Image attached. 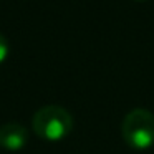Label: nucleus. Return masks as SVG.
<instances>
[{"label":"nucleus","instance_id":"4","mask_svg":"<svg viewBox=\"0 0 154 154\" xmlns=\"http://www.w3.org/2000/svg\"><path fill=\"white\" fill-rule=\"evenodd\" d=\"M8 57V42L4 35L0 33V65L4 63Z\"/></svg>","mask_w":154,"mask_h":154},{"label":"nucleus","instance_id":"1","mask_svg":"<svg viewBox=\"0 0 154 154\" xmlns=\"http://www.w3.org/2000/svg\"><path fill=\"white\" fill-rule=\"evenodd\" d=\"M121 136L131 149H149L154 144V114L144 108L131 109L123 119Z\"/></svg>","mask_w":154,"mask_h":154},{"label":"nucleus","instance_id":"2","mask_svg":"<svg viewBox=\"0 0 154 154\" xmlns=\"http://www.w3.org/2000/svg\"><path fill=\"white\" fill-rule=\"evenodd\" d=\"M33 131L37 136L47 141H60L73 129V118L61 106H43L33 116Z\"/></svg>","mask_w":154,"mask_h":154},{"label":"nucleus","instance_id":"3","mask_svg":"<svg viewBox=\"0 0 154 154\" xmlns=\"http://www.w3.org/2000/svg\"><path fill=\"white\" fill-rule=\"evenodd\" d=\"M28 141V131L20 123H5L0 126V147L5 151H20Z\"/></svg>","mask_w":154,"mask_h":154}]
</instances>
